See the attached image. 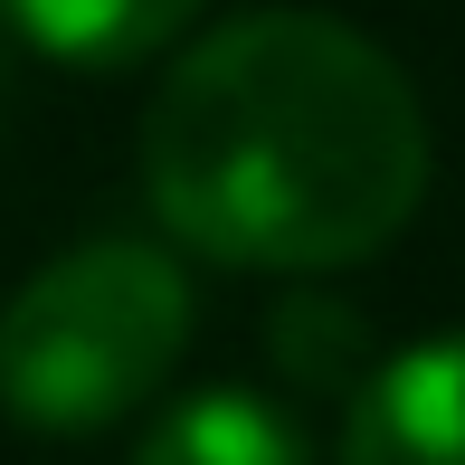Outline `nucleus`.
Segmentation results:
<instances>
[{
  "instance_id": "f257e3e1",
  "label": "nucleus",
  "mask_w": 465,
  "mask_h": 465,
  "mask_svg": "<svg viewBox=\"0 0 465 465\" xmlns=\"http://www.w3.org/2000/svg\"><path fill=\"white\" fill-rule=\"evenodd\" d=\"M143 190L219 266H361L428 200V104L351 19L247 10L172 57L143 114Z\"/></svg>"
},
{
  "instance_id": "f03ea898",
  "label": "nucleus",
  "mask_w": 465,
  "mask_h": 465,
  "mask_svg": "<svg viewBox=\"0 0 465 465\" xmlns=\"http://www.w3.org/2000/svg\"><path fill=\"white\" fill-rule=\"evenodd\" d=\"M190 342V276L143 238L48 257L0 304V409L38 437H95L172 380Z\"/></svg>"
},
{
  "instance_id": "7ed1b4c3",
  "label": "nucleus",
  "mask_w": 465,
  "mask_h": 465,
  "mask_svg": "<svg viewBox=\"0 0 465 465\" xmlns=\"http://www.w3.org/2000/svg\"><path fill=\"white\" fill-rule=\"evenodd\" d=\"M342 465H465V332L409 342L351 390Z\"/></svg>"
},
{
  "instance_id": "20e7f679",
  "label": "nucleus",
  "mask_w": 465,
  "mask_h": 465,
  "mask_svg": "<svg viewBox=\"0 0 465 465\" xmlns=\"http://www.w3.org/2000/svg\"><path fill=\"white\" fill-rule=\"evenodd\" d=\"M134 465H313V437L257 390H190L143 428Z\"/></svg>"
},
{
  "instance_id": "39448f33",
  "label": "nucleus",
  "mask_w": 465,
  "mask_h": 465,
  "mask_svg": "<svg viewBox=\"0 0 465 465\" xmlns=\"http://www.w3.org/2000/svg\"><path fill=\"white\" fill-rule=\"evenodd\" d=\"M0 19L57 67H143L200 19V0H0Z\"/></svg>"
}]
</instances>
